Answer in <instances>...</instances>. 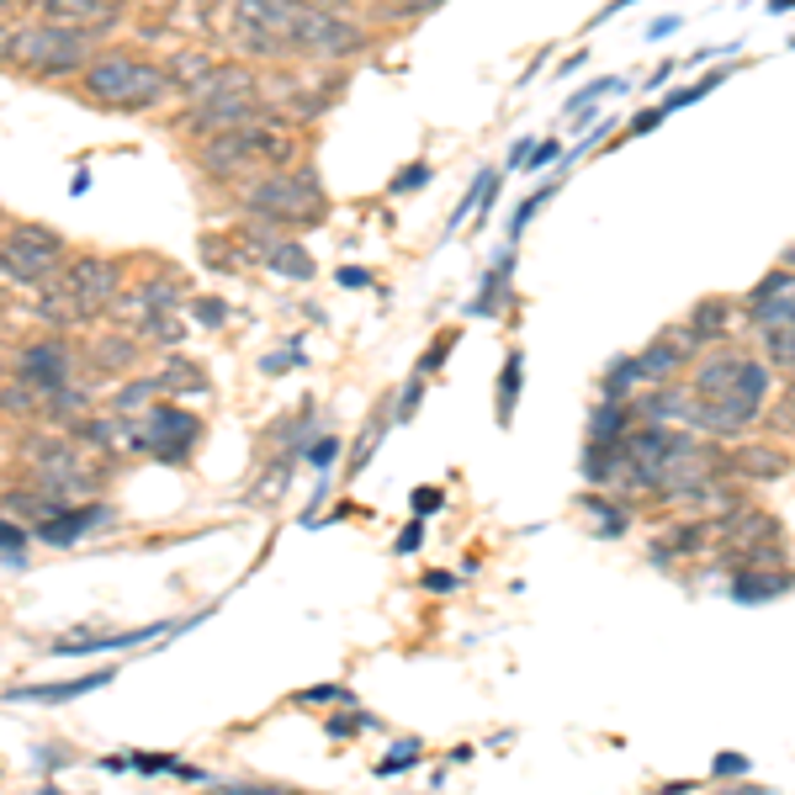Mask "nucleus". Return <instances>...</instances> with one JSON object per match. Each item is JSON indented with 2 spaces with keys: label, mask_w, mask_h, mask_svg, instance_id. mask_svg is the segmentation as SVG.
Segmentation results:
<instances>
[{
  "label": "nucleus",
  "mask_w": 795,
  "mask_h": 795,
  "mask_svg": "<svg viewBox=\"0 0 795 795\" xmlns=\"http://www.w3.org/2000/svg\"><path fill=\"white\" fill-rule=\"evenodd\" d=\"M440 504H445V488H436V482H430V488H414V493H408V510H414L419 519H430V515L440 510Z\"/></svg>",
  "instance_id": "nucleus-40"
},
{
  "label": "nucleus",
  "mask_w": 795,
  "mask_h": 795,
  "mask_svg": "<svg viewBox=\"0 0 795 795\" xmlns=\"http://www.w3.org/2000/svg\"><path fill=\"white\" fill-rule=\"evenodd\" d=\"M0 5H5V0H0Z\"/></svg>",
  "instance_id": "nucleus-62"
},
{
  "label": "nucleus",
  "mask_w": 795,
  "mask_h": 795,
  "mask_svg": "<svg viewBox=\"0 0 795 795\" xmlns=\"http://www.w3.org/2000/svg\"><path fill=\"white\" fill-rule=\"evenodd\" d=\"M425 758V743H397V754L377 758V780H393V774H403V769H414Z\"/></svg>",
  "instance_id": "nucleus-35"
},
{
  "label": "nucleus",
  "mask_w": 795,
  "mask_h": 795,
  "mask_svg": "<svg viewBox=\"0 0 795 795\" xmlns=\"http://www.w3.org/2000/svg\"><path fill=\"white\" fill-rule=\"evenodd\" d=\"M244 207L266 223H314L323 212V197H318L314 175H271L244 192Z\"/></svg>",
  "instance_id": "nucleus-4"
},
{
  "label": "nucleus",
  "mask_w": 795,
  "mask_h": 795,
  "mask_svg": "<svg viewBox=\"0 0 795 795\" xmlns=\"http://www.w3.org/2000/svg\"><path fill=\"white\" fill-rule=\"evenodd\" d=\"M192 314L201 318V323H207V329H218V323H223V318H229V308H223V303H218V297H201L197 308H192Z\"/></svg>",
  "instance_id": "nucleus-51"
},
{
  "label": "nucleus",
  "mask_w": 795,
  "mask_h": 795,
  "mask_svg": "<svg viewBox=\"0 0 795 795\" xmlns=\"http://www.w3.org/2000/svg\"><path fill=\"white\" fill-rule=\"evenodd\" d=\"M22 547H27V536H22L11 519H0V552H5V556H22Z\"/></svg>",
  "instance_id": "nucleus-50"
},
{
  "label": "nucleus",
  "mask_w": 795,
  "mask_h": 795,
  "mask_svg": "<svg viewBox=\"0 0 795 795\" xmlns=\"http://www.w3.org/2000/svg\"><path fill=\"white\" fill-rule=\"evenodd\" d=\"M80 75H85V96L112 107V112H144L170 90L164 70L149 64V59H133V53H101Z\"/></svg>",
  "instance_id": "nucleus-1"
},
{
  "label": "nucleus",
  "mask_w": 795,
  "mask_h": 795,
  "mask_svg": "<svg viewBox=\"0 0 795 795\" xmlns=\"http://www.w3.org/2000/svg\"><path fill=\"white\" fill-rule=\"evenodd\" d=\"M615 90H626V80H621V75H599V80H589L584 90H573L562 112H567V118L584 127V122H589V107H595V101H604V96H615Z\"/></svg>",
  "instance_id": "nucleus-28"
},
{
  "label": "nucleus",
  "mask_w": 795,
  "mask_h": 795,
  "mask_svg": "<svg viewBox=\"0 0 795 795\" xmlns=\"http://www.w3.org/2000/svg\"><path fill=\"white\" fill-rule=\"evenodd\" d=\"M33 467L42 473L48 488H90V477H85V451H75V445H38V451H33Z\"/></svg>",
  "instance_id": "nucleus-15"
},
{
  "label": "nucleus",
  "mask_w": 795,
  "mask_h": 795,
  "mask_svg": "<svg viewBox=\"0 0 795 795\" xmlns=\"http://www.w3.org/2000/svg\"><path fill=\"white\" fill-rule=\"evenodd\" d=\"M186 366H192V360H175L170 371H159L155 382H159V388H170V393H201V388H207V377H201V371H186Z\"/></svg>",
  "instance_id": "nucleus-34"
},
{
  "label": "nucleus",
  "mask_w": 795,
  "mask_h": 795,
  "mask_svg": "<svg viewBox=\"0 0 795 795\" xmlns=\"http://www.w3.org/2000/svg\"><path fill=\"white\" fill-rule=\"evenodd\" d=\"M578 504L599 519V536H604V541H621V536L632 530V504H610V499H599V493H584Z\"/></svg>",
  "instance_id": "nucleus-27"
},
{
  "label": "nucleus",
  "mask_w": 795,
  "mask_h": 795,
  "mask_svg": "<svg viewBox=\"0 0 795 795\" xmlns=\"http://www.w3.org/2000/svg\"><path fill=\"white\" fill-rule=\"evenodd\" d=\"M737 75V64H721V70H711V75L706 80H695V85H678L674 96H669V101H658V107H663V112H669V118H674V112H684V107H695V101H706V96H711L715 85H726V80Z\"/></svg>",
  "instance_id": "nucleus-29"
},
{
  "label": "nucleus",
  "mask_w": 795,
  "mask_h": 795,
  "mask_svg": "<svg viewBox=\"0 0 795 795\" xmlns=\"http://www.w3.org/2000/svg\"><path fill=\"white\" fill-rule=\"evenodd\" d=\"M260 260L286 281H314V255H308L297 238H271V244H260Z\"/></svg>",
  "instance_id": "nucleus-22"
},
{
  "label": "nucleus",
  "mask_w": 795,
  "mask_h": 795,
  "mask_svg": "<svg viewBox=\"0 0 795 795\" xmlns=\"http://www.w3.org/2000/svg\"><path fill=\"white\" fill-rule=\"evenodd\" d=\"M292 366H303V351H297V345H292V351H277V356L260 360V371H266V377H281V371H292Z\"/></svg>",
  "instance_id": "nucleus-45"
},
{
  "label": "nucleus",
  "mask_w": 795,
  "mask_h": 795,
  "mask_svg": "<svg viewBox=\"0 0 795 795\" xmlns=\"http://www.w3.org/2000/svg\"><path fill=\"white\" fill-rule=\"evenodd\" d=\"M689 388H678V377L674 382H658L652 393H641L632 397V414H636V425H678V430H689Z\"/></svg>",
  "instance_id": "nucleus-12"
},
{
  "label": "nucleus",
  "mask_w": 795,
  "mask_h": 795,
  "mask_svg": "<svg viewBox=\"0 0 795 795\" xmlns=\"http://www.w3.org/2000/svg\"><path fill=\"white\" fill-rule=\"evenodd\" d=\"M377 436H388V414H377V419L366 425V436L356 440V456H351V473H360V467L371 462V451H377Z\"/></svg>",
  "instance_id": "nucleus-38"
},
{
  "label": "nucleus",
  "mask_w": 795,
  "mask_h": 795,
  "mask_svg": "<svg viewBox=\"0 0 795 795\" xmlns=\"http://www.w3.org/2000/svg\"><path fill=\"white\" fill-rule=\"evenodd\" d=\"M430 186V164L425 159H414V164H403L393 175V186H388V197H408V192H425Z\"/></svg>",
  "instance_id": "nucleus-36"
},
{
  "label": "nucleus",
  "mask_w": 795,
  "mask_h": 795,
  "mask_svg": "<svg viewBox=\"0 0 795 795\" xmlns=\"http://www.w3.org/2000/svg\"><path fill=\"white\" fill-rule=\"evenodd\" d=\"M732 393L758 403V408H769V397H774V366H763L758 356H743L737 360V382H732Z\"/></svg>",
  "instance_id": "nucleus-26"
},
{
  "label": "nucleus",
  "mask_w": 795,
  "mask_h": 795,
  "mask_svg": "<svg viewBox=\"0 0 795 795\" xmlns=\"http://www.w3.org/2000/svg\"><path fill=\"white\" fill-rule=\"evenodd\" d=\"M632 425V397H599V408L589 414V440H626Z\"/></svg>",
  "instance_id": "nucleus-24"
},
{
  "label": "nucleus",
  "mask_w": 795,
  "mask_h": 795,
  "mask_svg": "<svg viewBox=\"0 0 795 795\" xmlns=\"http://www.w3.org/2000/svg\"><path fill=\"white\" fill-rule=\"evenodd\" d=\"M610 127H615V122H599L595 133H584V144H578V155H567V159H584V155H595V149H604V144H610Z\"/></svg>",
  "instance_id": "nucleus-49"
},
{
  "label": "nucleus",
  "mask_w": 795,
  "mask_h": 795,
  "mask_svg": "<svg viewBox=\"0 0 795 795\" xmlns=\"http://www.w3.org/2000/svg\"><path fill=\"white\" fill-rule=\"evenodd\" d=\"M510 277H515V244L493 260V271L482 277V292L467 303V318H493L504 314V297H510Z\"/></svg>",
  "instance_id": "nucleus-19"
},
{
  "label": "nucleus",
  "mask_w": 795,
  "mask_h": 795,
  "mask_svg": "<svg viewBox=\"0 0 795 795\" xmlns=\"http://www.w3.org/2000/svg\"><path fill=\"white\" fill-rule=\"evenodd\" d=\"M11 64L33 70V75H80L90 64V42H85V27H70V22H33V27H16L11 33Z\"/></svg>",
  "instance_id": "nucleus-2"
},
{
  "label": "nucleus",
  "mask_w": 795,
  "mask_h": 795,
  "mask_svg": "<svg viewBox=\"0 0 795 795\" xmlns=\"http://www.w3.org/2000/svg\"><path fill=\"white\" fill-rule=\"evenodd\" d=\"M42 11L53 22H70V27H85V33H101L112 27L122 11V0H42Z\"/></svg>",
  "instance_id": "nucleus-17"
},
{
  "label": "nucleus",
  "mask_w": 795,
  "mask_h": 795,
  "mask_svg": "<svg viewBox=\"0 0 795 795\" xmlns=\"http://www.w3.org/2000/svg\"><path fill=\"white\" fill-rule=\"evenodd\" d=\"M118 669H96V674L85 678H59V684H22V689H5V700H38V706H64V700H80V695H90V689H101V684H112Z\"/></svg>",
  "instance_id": "nucleus-16"
},
{
  "label": "nucleus",
  "mask_w": 795,
  "mask_h": 795,
  "mask_svg": "<svg viewBox=\"0 0 795 795\" xmlns=\"http://www.w3.org/2000/svg\"><path fill=\"white\" fill-rule=\"evenodd\" d=\"M16 377L33 388V393H59V388H70V377H75V356L59 345V340H48V345H27L22 360H16Z\"/></svg>",
  "instance_id": "nucleus-9"
},
{
  "label": "nucleus",
  "mask_w": 795,
  "mask_h": 795,
  "mask_svg": "<svg viewBox=\"0 0 795 795\" xmlns=\"http://www.w3.org/2000/svg\"><path fill=\"white\" fill-rule=\"evenodd\" d=\"M754 334H758V345H763V360L795 377V323L791 329H754Z\"/></svg>",
  "instance_id": "nucleus-30"
},
{
  "label": "nucleus",
  "mask_w": 795,
  "mask_h": 795,
  "mask_svg": "<svg viewBox=\"0 0 795 795\" xmlns=\"http://www.w3.org/2000/svg\"><path fill=\"white\" fill-rule=\"evenodd\" d=\"M101 519H107L101 504H90V510H59V515L38 519V541H48V547H70V541H80L85 530H96Z\"/></svg>",
  "instance_id": "nucleus-20"
},
{
  "label": "nucleus",
  "mask_w": 795,
  "mask_h": 795,
  "mask_svg": "<svg viewBox=\"0 0 795 795\" xmlns=\"http://www.w3.org/2000/svg\"><path fill=\"white\" fill-rule=\"evenodd\" d=\"M556 192H562V175H552L547 186H536L530 197H519L515 218H510V244H515V238H525V229H530V218H536V212H541V207H547V201H552Z\"/></svg>",
  "instance_id": "nucleus-32"
},
{
  "label": "nucleus",
  "mask_w": 795,
  "mask_h": 795,
  "mask_svg": "<svg viewBox=\"0 0 795 795\" xmlns=\"http://www.w3.org/2000/svg\"><path fill=\"white\" fill-rule=\"evenodd\" d=\"M754 774V758L748 754H715L711 758V780H748Z\"/></svg>",
  "instance_id": "nucleus-37"
},
{
  "label": "nucleus",
  "mask_w": 795,
  "mask_h": 795,
  "mask_svg": "<svg viewBox=\"0 0 795 795\" xmlns=\"http://www.w3.org/2000/svg\"><path fill=\"white\" fill-rule=\"evenodd\" d=\"M118 297V266L112 260H80L70 266V277L53 281V292L42 297V314L53 323H80V318L101 314Z\"/></svg>",
  "instance_id": "nucleus-3"
},
{
  "label": "nucleus",
  "mask_w": 795,
  "mask_h": 795,
  "mask_svg": "<svg viewBox=\"0 0 795 795\" xmlns=\"http://www.w3.org/2000/svg\"><path fill=\"white\" fill-rule=\"evenodd\" d=\"M451 351H456V329H451V334H440L436 345L425 351V360H419V371H425V377H430V371H440V366H445V356H451Z\"/></svg>",
  "instance_id": "nucleus-41"
},
{
  "label": "nucleus",
  "mask_w": 795,
  "mask_h": 795,
  "mask_svg": "<svg viewBox=\"0 0 795 795\" xmlns=\"http://www.w3.org/2000/svg\"><path fill=\"white\" fill-rule=\"evenodd\" d=\"M695 356H700V345H695V340H689V329L678 323V329L658 334V340L636 356V371H641V382H647V388H658V382H674L678 366H689Z\"/></svg>",
  "instance_id": "nucleus-8"
},
{
  "label": "nucleus",
  "mask_w": 795,
  "mask_h": 795,
  "mask_svg": "<svg viewBox=\"0 0 795 795\" xmlns=\"http://www.w3.org/2000/svg\"><path fill=\"white\" fill-rule=\"evenodd\" d=\"M419 397H425V371H414V377H408V382H403V393H397V419H414V414H419Z\"/></svg>",
  "instance_id": "nucleus-39"
},
{
  "label": "nucleus",
  "mask_w": 795,
  "mask_h": 795,
  "mask_svg": "<svg viewBox=\"0 0 795 795\" xmlns=\"http://www.w3.org/2000/svg\"><path fill=\"white\" fill-rule=\"evenodd\" d=\"M795 595V567H732L726 573V599L732 604H774Z\"/></svg>",
  "instance_id": "nucleus-10"
},
{
  "label": "nucleus",
  "mask_w": 795,
  "mask_h": 795,
  "mask_svg": "<svg viewBox=\"0 0 795 795\" xmlns=\"http://www.w3.org/2000/svg\"><path fill=\"white\" fill-rule=\"evenodd\" d=\"M711 541H715V525H711V519H678V525H669V530H663V547L674 552V562L711 552Z\"/></svg>",
  "instance_id": "nucleus-25"
},
{
  "label": "nucleus",
  "mask_w": 795,
  "mask_h": 795,
  "mask_svg": "<svg viewBox=\"0 0 795 795\" xmlns=\"http://www.w3.org/2000/svg\"><path fill=\"white\" fill-rule=\"evenodd\" d=\"M0 59H11V33L0 27Z\"/></svg>",
  "instance_id": "nucleus-61"
},
{
  "label": "nucleus",
  "mask_w": 795,
  "mask_h": 795,
  "mask_svg": "<svg viewBox=\"0 0 795 795\" xmlns=\"http://www.w3.org/2000/svg\"><path fill=\"white\" fill-rule=\"evenodd\" d=\"M663 122H669L663 107H647V112H636V118L626 122V138H647V133H652V127H663Z\"/></svg>",
  "instance_id": "nucleus-42"
},
{
  "label": "nucleus",
  "mask_w": 795,
  "mask_h": 795,
  "mask_svg": "<svg viewBox=\"0 0 795 795\" xmlns=\"http://www.w3.org/2000/svg\"><path fill=\"white\" fill-rule=\"evenodd\" d=\"M732 318V303L726 297H700L695 308H689V318H684V329H689V340L706 351V345H715V340H726V323Z\"/></svg>",
  "instance_id": "nucleus-21"
},
{
  "label": "nucleus",
  "mask_w": 795,
  "mask_h": 795,
  "mask_svg": "<svg viewBox=\"0 0 795 795\" xmlns=\"http://www.w3.org/2000/svg\"><path fill=\"white\" fill-rule=\"evenodd\" d=\"M419 584H425V589H430V595H451V589H456V584H462V578H456V573H445V567H430V573H425V578H419Z\"/></svg>",
  "instance_id": "nucleus-48"
},
{
  "label": "nucleus",
  "mask_w": 795,
  "mask_h": 795,
  "mask_svg": "<svg viewBox=\"0 0 795 795\" xmlns=\"http://www.w3.org/2000/svg\"><path fill=\"white\" fill-rule=\"evenodd\" d=\"M626 5H641V0H610V5L599 11V16H595V22H589V27H604V22H610V16H621Z\"/></svg>",
  "instance_id": "nucleus-55"
},
{
  "label": "nucleus",
  "mask_w": 795,
  "mask_h": 795,
  "mask_svg": "<svg viewBox=\"0 0 795 795\" xmlns=\"http://www.w3.org/2000/svg\"><path fill=\"white\" fill-rule=\"evenodd\" d=\"M556 155H562V144H556V138H541V144H530V155H525L519 170H547Z\"/></svg>",
  "instance_id": "nucleus-44"
},
{
  "label": "nucleus",
  "mask_w": 795,
  "mask_h": 795,
  "mask_svg": "<svg viewBox=\"0 0 795 795\" xmlns=\"http://www.w3.org/2000/svg\"><path fill=\"white\" fill-rule=\"evenodd\" d=\"M133 769L138 774H181V763L170 754H149V758H133Z\"/></svg>",
  "instance_id": "nucleus-46"
},
{
  "label": "nucleus",
  "mask_w": 795,
  "mask_h": 795,
  "mask_svg": "<svg viewBox=\"0 0 795 795\" xmlns=\"http://www.w3.org/2000/svg\"><path fill=\"white\" fill-rule=\"evenodd\" d=\"M318 700H340V706H351V689H340V684H314V689L297 695V706H318Z\"/></svg>",
  "instance_id": "nucleus-43"
},
{
  "label": "nucleus",
  "mask_w": 795,
  "mask_h": 795,
  "mask_svg": "<svg viewBox=\"0 0 795 795\" xmlns=\"http://www.w3.org/2000/svg\"><path fill=\"white\" fill-rule=\"evenodd\" d=\"M769 11H774V16H785V11H795V0H769Z\"/></svg>",
  "instance_id": "nucleus-60"
},
{
  "label": "nucleus",
  "mask_w": 795,
  "mask_h": 795,
  "mask_svg": "<svg viewBox=\"0 0 795 795\" xmlns=\"http://www.w3.org/2000/svg\"><path fill=\"white\" fill-rule=\"evenodd\" d=\"M737 351H711V356L695 360V371H689V393L695 397H721L732 393V382H737Z\"/></svg>",
  "instance_id": "nucleus-18"
},
{
  "label": "nucleus",
  "mask_w": 795,
  "mask_h": 795,
  "mask_svg": "<svg viewBox=\"0 0 795 795\" xmlns=\"http://www.w3.org/2000/svg\"><path fill=\"white\" fill-rule=\"evenodd\" d=\"M584 59H589V53H573V59H562V70H552V75H578V70H584Z\"/></svg>",
  "instance_id": "nucleus-58"
},
{
  "label": "nucleus",
  "mask_w": 795,
  "mask_h": 795,
  "mask_svg": "<svg viewBox=\"0 0 795 795\" xmlns=\"http://www.w3.org/2000/svg\"><path fill=\"white\" fill-rule=\"evenodd\" d=\"M678 27H684V16H658V22L647 27V38H652V42H663V38H674Z\"/></svg>",
  "instance_id": "nucleus-53"
},
{
  "label": "nucleus",
  "mask_w": 795,
  "mask_h": 795,
  "mask_svg": "<svg viewBox=\"0 0 795 795\" xmlns=\"http://www.w3.org/2000/svg\"><path fill=\"white\" fill-rule=\"evenodd\" d=\"M255 155L286 159V138L266 133V127H255V122H244V127H234V133H212V138L201 144V170H212V175H234L238 164H249Z\"/></svg>",
  "instance_id": "nucleus-6"
},
{
  "label": "nucleus",
  "mask_w": 795,
  "mask_h": 795,
  "mask_svg": "<svg viewBox=\"0 0 795 795\" xmlns=\"http://www.w3.org/2000/svg\"><path fill=\"white\" fill-rule=\"evenodd\" d=\"M419 541H425V519L414 515V525L397 536V556H408V552H419Z\"/></svg>",
  "instance_id": "nucleus-52"
},
{
  "label": "nucleus",
  "mask_w": 795,
  "mask_h": 795,
  "mask_svg": "<svg viewBox=\"0 0 795 795\" xmlns=\"http://www.w3.org/2000/svg\"><path fill=\"white\" fill-rule=\"evenodd\" d=\"M525 155H530V138H519L515 149H510V170H519V164H525Z\"/></svg>",
  "instance_id": "nucleus-59"
},
{
  "label": "nucleus",
  "mask_w": 795,
  "mask_h": 795,
  "mask_svg": "<svg viewBox=\"0 0 795 795\" xmlns=\"http://www.w3.org/2000/svg\"><path fill=\"white\" fill-rule=\"evenodd\" d=\"M726 473L743 477V482H780V477L791 473V451H780L769 440H748V445H737L726 456Z\"/></svg>",
  "instance_id": "nucleus-13"
},
{
  "label": "nucleus",
  "mask_w": 795,
  "mask_h": 795,
  "mask_svg": "<svg viewBox=\"0 0 795 795\" xmlns=\"http://www.w3.org/2000/svg\"><path fill=\"white\" fill-rule=\"evenodd\" d=\"M366 271H360V266H345V271H340V286H345V292H356V286H366Z\"/></svg>",
  "instance_id": "nucleus-56"
},
{
  "label": "nucleus",
  "mask_w": 795,
  "mask_h": 795,
  "mask_svg": "<svg viewBox=\"0 0 795 795\" xmlns=\"http://www.w3.org/2000/svg\"><path fill=\"white\" fill-rule=\"evenodd\" d=\"M303 456H308L314 467H334V456H340V440H314Z\"/></svg>",
  "instance_id": "nucleus-47"
},
{
  "label": "nucleus",
  "mask_w": 795,
  "mask_h": 795,
  "mask_svg": "<svg viewBox=\"0 0 795 795\" xmlns=\"http://www.w3.org/2000/svg\"><path fill=\"white\" fill-rule=\"evenodd\" d=\"M658 791L663 795H689V791H700V785H695V780H669V785H658Z\"/></svg>",
  "instance_id": "nucleus-57"
},
{
  "label": "nucleus",
  "mask_w": 795,
  "mask_h": 795,
  "mask_svg": "<svg viewBox=\"0 0 795 795\" xmlns=\"http://www.w3.org/2000/svg\"><path fill=\"white\" fill-rule=\"evenodd\" d=\"M201 425L186 414V408H170V403H159L155 414H149V436H138L144 451H155L164 462H186V451L197 445Z\"/></svg>",
  "instance_id": "nucleus-7"
},
{
  "label": "nucleus",
  "mask_w": 795,
  "mask_h": 795,
  "mask_svg": "<svg viewBox=\"0 0 795 795\" xmlns=\"http://www.w3.org/2000/svg\"><path fill=\"white\" fill-rule=\"evenodd\" d=\"M197 621H181V626H197ZM159 632H175V626H170V621H155V626H133V632H112V636H70V641H59L53 652H59V658H75V652H122V647L155 641Z\"/></svg>",
  "instance_id": "nucleus-14"
},
{
  "label": "nucleus",
  "mask_w": 795,
  "mask_h": 795,
  "mask_svg": "<svg viewBox=\"0 0 795 795\" xmlns=\"http://www.w3.org/2000/svg\"><path fill=\"white\" fill-rule=\"evenodd\" d=\"M244 122H260V107H255V90H229V96H212L201 101L197 118H186L192 133H234Z\"/></svg>",
  "instance_id": "nucleus-11"
},
{
  "label": "nucleus",
  "mask_w": 795,
  "mask_h": 795,
  "mask_svg": "<svg viewBox=\"0 0 795 795\" xmlns=\"http://www.w3.org/2000/svg\"><path fill=\"white\" fill-rule=\"evenodd\" d=\"M64 260V238L53 229H16V234L0 244V277L16 281V286H42L53 281Z\"/></svg>",
  "instance_id": "nucleus-5"
},
{
  "label": "nucleus",
  "mask_w": 795,
  "mask_h": 795,
  "mask_svg": "<svg viewBox=\"0 0 795 795\" xmlns=\"http://www.w3.org/2000/svg\"><path fill=\"white\" fill-rule=\"evenodd\" d=\"M641 388V371H636V356L610 360V371L599 377V397H636Z\"/></svg>",
  "instance_id": "nucleus-31"
},
{
  "label": "nucleus",
  "mask_w": 795,
  "mask_h": 795,
  "mask_svg": "<svg viewBox=\"0 0 795 795\" xmlns=\"http://www.w3.org/2000/svg\"><path fill=\"white\" fill-rule=\"evenodd\" d=\"M678 75V59H669V64H658L652 75H647V90H658V85H669V80Z\"/></svg>",
  "instance_id": "nucleus-54"
},
{
  "label": "nucleus",
  "mask_w": 795,
  "mask_h": 795,
  "mask_svg": "<svg viewBox=\"0 0 795 795\" xmlns=\"http://www.w3.org/2000/svg\"><path fill=\"white\" fill-rule=\"evenodd\" d=\"M519 388H525V351H510V356H504V371H499V393H493V419H499V430L515 425Z\"/></svg>",
  "instance_id": "nucleus-23"
},
{
  "label": "nucleus",
  "mask_w": 795,
  "mask_h": 795,
  "mask_svg": "<svg viewBox=\"0 0 795 795\" xmlns=\"http://www.w3.org/2000/svg\"><path fill=\"white\" fill-rule=\"evenodd\" d=\"M785 292H795V271H791V266H774V271H763V281H758L754 292L743 297V308H754V303H769V297H785Z\"/></svg>",
  "instance_id": "nucleus-33"
}]
</instances>
